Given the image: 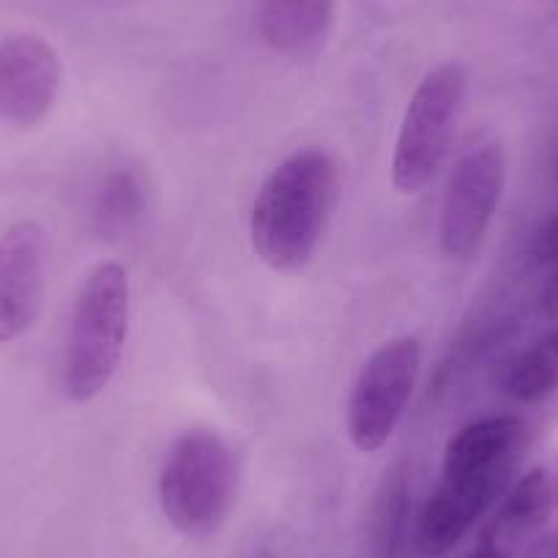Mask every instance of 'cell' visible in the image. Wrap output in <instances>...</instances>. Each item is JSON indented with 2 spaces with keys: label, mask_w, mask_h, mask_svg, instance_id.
<instances>
[{
  "label": "cell",
  "mask_w": 558,
  "mask_h": 558,
  "mask_svg": "<svg viewBox=\"0 0 558 558\" xmlns=\"http://www.w3.org/2000/svg\"><path fill=\"white\" fill-rule=\"evenodd\" d=\"M340 201V162L307 146L282 159L257 190L250 211V244L277 274H299L313 263Z\"/></svg>",
  "instance_id": "cell-1"
},
{
  "label": "cell",
  "mask_w": 558,
  "mask_h": 558,
  "mask_svg": "<svg viewBox=\"0 0 558 558\" xmlns=\"http://www.w3.org/2000/svg\"><path fill=\"white\" fill-rule=\"evenodd\" d=\"M129 274L99 263L77 293L63 353V395L77 405L96 400L116 378L129 337Z\"/></svg>",
  "instance_id": "cell-2"
},
{
  "label": "cell",
  "mask_w": 558,
  "mask_h": 558,
  "mask_svg": "<svg viewBox=\"0 0 558 558\" xmlns=\"http://www.w3.org/2000/svg\"><path fill=\"white\" fill-rule=\"evenodd\" d=\"M239 493V463L219 433L186 430L159 471V507L179 534L203 539L228 520Z\"/></svg>",
  "instance_id": "cell-3"
},
{
  "label": "cell",
  "mask_w": 558,
  "mask_h": 558,
  "mask_svg": "<svg viewBox=\"0 0 558 558\" xmlns=\"http://www.w3.org/2000/svg\"><path fill=\"white\" fill-rule=\"evenodd\" d=\"M469 94V69L444 61L418 80L391 154V184L400 195H418L430 186L447 159L460 112Z\"/></svg>",
  "instance_id": "cell-4"
},
{
  "label": "cell",
  "mask_w": 558,
  "mask_h": 558,
  "mask_svg": "<svg viewBox=\"0 0 558 558\" xmlns=\"http://www.w3.org/2000/svg\"><path fill=\"white\" fill-rule=\"evenodd\" d=\"M418 367L422 342L411 335L395 337L369 353L345 405V433L356 452L375 454L389 444L413 395Z\"/></svg>",
  "instance_id": "cell-5"
},
{
  "label": "cell",
  "mask_w": 558,
  "mask_h": 558,
  "mask_svg": "<svg viewBox=\"0 0 558 558\" xmlns=\"http://www.w3.org/2000/svg\"><path fill=\"white\" fill-rule=\"evenodd\" d=\"M507 184V154L501 143H482L471 148L449 175L441 203L444 255L452 260H469L480 252Z\"/></svg>",
  "instance_id": "cell-6"
},
{
  "label": "cell",
  "mask_w": 558,
  "mask_h": 558,
  "mask_svg": "<svg viewBox=\"0 0 558 558\" xmlns=\"http://www.w3.org/2000/svg\"><path fill=\"white\" fill-rule=\"evenodd\" d=\"M512 471H441V482L416 518L418 553L447 556L512 487Z\"/></svg>",
  "instance_id": "cell-7"
},
{
  "label": "cell",
  "mask_w": 558,
  "mask_h": 558,
  "mask_svg": "<svg viewBox=\"0 0 558 558\" xmlns=\"http://www.w3.org/2000/svg\"><path fill=\"white\" fill-rule=\"evenodd\" d=\"M63 63L56 47L36 34L0 39V118L14 126H36L56 107Z\"/></svg>",
  "instance_id": "cell-8"
},
{
  "label": "cell",
  "mask_w": 558,
  "mask_h": 558,
  "mask_svg": "<svg viewBox=\"0 0 558 558\" xmlns=\"http://www.w3.org/2000/svg\"><path fill=\"white\" fill-rule=\"evenodd\" d=\"M47 233L34 219L0 235V342H14L36 324L45 299Z\"/></svg>",
  "instance_id": "cell-9"
},
{
  "label": "cell",
  "mask_w": 558,
  "mask_h": 558,
  "mask_svg": "<svg viewBox=\"0 0 558 558\" xmlns=\"http://www.w3.org/2000/svg\"><path fill=\"white\" fill-rule=\"evenodd\" d=\"M529 444L520 416H485L460 427L444 449L441 471H518Z\"/></svg>",
  "instance_id": "cell-10"
},
{
  "label": "cell",
  "mask_w": 558,
  "mask_h": 558,
  "mask_svg": "<svg viewBox=\"0 0 558 558\" xmlns=\"http://www.w3.org/2000/svg\"><path fill=\"white\" fill-rule=\"evenodd\" d=\"M335 0H260L257 34L277 56H313L329 39Z\"/></svg>",
  "instance_id": "cell-11"
},
{
  "label": "cell",
  "mask_w": 558,
  "mask_h": 558,
  "mask_svg": "<svg viewBox=\"0 0 558 558\" xmlns=\"http://www.w3.org/2000/svg\"><path fill=\"white\" fill-rule=\"evenodd\" d=\"M553 498H556V490H553L550 474L545 469L525 471L501 496V504L487 523L482 542H490L509 553L547 523Z\"/></svg>",
  "instance_id": "cell-12"
},
{
  "label": "cell",
  "mask_w": 558,
  "mask_h": 558,
  "mask_svg": "<svg viewBox=\"0 0 558 558\" xmlns=\"http://www.w3.org/2000/svg\"><path fill=\"white\" fill-rule=\"evenodd\" d=\"M411 471L405 463L391 465L369 512V545L375 558H402L411 531Z\"/></svg>",
  "instance_id": "cell-13"
},
{
  "label": "cell",
  "mask_w": 558,
  "mask_h": 558,
  "mask_svg": "<svg viewBox=\"0 0 558 558\" xmlns=\"http://www.w3.org/2000/svg\"><path fill=\"white\" fill-rule=\"evenodd\" d=\"M148 208V186L143 173L134 168H118L96 192L94 225L105 239H121L132 233Z\"/></svg>",
  "instance_id": "cell-14"
},
{
  "label": "cell",
  "mask_w": 558,
  "mask_h": 558,
  "mask_svg": "<svg viewBox=\"0 0 558 558\" xmlns=\"http://www.w3.org/2000/svg\"><path fill=\"white\" fill-rule=\"evenodd\" d=\"M501 389L512 400L542 402L558 391V331L539 337L520 351L501 373Z\"/></svg>",
  "instance_id": "cell-15"
},
{
  "label": "cell",
  "mask_w": 558,
  "mask_h": 558,
  "mask_svg": "<svg viewBox=\"0 0 558 558\" xmlns=\"http://www.w3.org/2000/svg\"><path fill=\"white\" fill-rule=\"evenodd\" d=\"M531 257L539 266H558V211H553L531 235Z\"/></svg>",
  "instance_id": "cell-16"
},
{
  "label": "cell",
  "mask_w": 558,
  "mask_h": 558,
  "mask_svg": "<svg viewBox=\"0 0 558 558\" xmlns=\"http://www.w3.org/2000/svg\"><path fill=\"white\" fill-rule=\"evenodd\" d=\"M463 558H509V553H504L501 547L490 545V542L480 539V545H476L474 550H471L469 556H463Z\"/></svg>",
  "instance_id": "cell-17"
},
{
  "label": "cell",
  "mask_w": 558,
  "mask_h": 558,
  "mask_svg": "<svg viewBox=\"0 0 558 558\" xmlns=\"http://www.w3.org/2000/svg\"><path fill=\"white\" fill-rule=\"evenodd\" d=\"M545 302L550 310H558V271H556V277L550 279V286H547Z\"/></svg>",
  "instance_id": "cell-18"
},
{
  "label": "cell",
  "mask_w": 558,
  "mask_h": 558,
  "mask_svg": "<svg viewBox=\"0 0 558 558\" xmlns=\"http://www.w3.org/2000/svg\"><path fill=\"white\" fill-rule=\"evenodd\" d=\"M553 173H556V181H558V157H556V168H553Z\"/></svg>",
  "instance_id": "cell-19"
},
{
  "label": "cell",
  "mask_w": 558,
  "mask_h": 558,
  "mask_svg": "<svg viewBox=\"0 0 558 558\" xmlns=\"http://www.w3.org/2000/svg\"><path fill=\"white\" fill-rule=\"evenodd\" d=\"M556 501H558V485H556Z\"/></svg>",
  "instance_id": "cell-20"
}]
</instances>
